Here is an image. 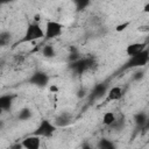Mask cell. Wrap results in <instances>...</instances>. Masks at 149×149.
Listing matches in <instances>:
<instances>
[{
	"label": "cell",
	"mask_w": 149,
	"mask_h": 149,
	"mask_svg": "<svg viewBox=\"0 0 149 149\" xmlns=\"http://www.w3.org/2000/svg\"><path fill=\"white\" fill-rule=\"evenodd\" d=\"M112 142H113V141H111L109 139L104 137V139L99 140V142H98V149H107Z\"/></svg>",
	"instance_id": "cell-19"
},
{
	"label": "cell",
	"mask_w": 149,
	"mask_h": 149,
	"mask_svg": "<svg viewBox=\"0 0 149 149\" xmlns=\"http://www.w3.org/2000/svg\"><path fill=\"white\" fill-rule=\"evenodd\" d=\"M81 58V55L74 49V50H72L70 54H69V62L70 63H73V62H76V61H78V59H80Z\"/></svg>",
	"instance_id": "cell-21"
},
{
	"label": "cell",
	"mask_w": 149,
	"mask_h": 149,
	"mask_svg": "<svg viewBox=\"0 0 149 149\" xmlns=\"http://www.w3.org/2000/svg\"><path fill=\"white\" fill-rule=\"evenodd\" d=\"M74 5H76L77 10H83V9H85L90 5V1L88 0H77L74 2Z\"/></svg>",
	"instance_id": "cell-20"
},
{
	"label": "cell",
	"mask_w": 149,
	"mask_h": 149,
	"mask_svg": "<svg viewBox=\"0 0 149 149\" xmlns=\"http://www.w3.org/2000/svg\"><path fill=\"white\" fill-rule=\"evenodd\" d=\"M41 52H42V55H43L44 57H47V58H52V57H55V48H54V45H51V44H44V45L42 47V49H41Z\"/></svg>",
	"instance_id": "cell-17"
},
{
	"label": "cell",
	"mask_w": 149,
	"mask_h": 149,
	"mask_svg": "<svg viewBox=\"0 0 149 149\" xmlns=\"http://www.w3.org/2000/svg\"><path fill=\"white\" fill-rule=\"evenodd\" d=\"M20 143L22 146V149H41L42 141H41V137L31 134L24 137Z\"/></svg>",
	"instance_id": "cell-8"
},
{
	"label": "cell",
	"mask_w": 149,
	"mask_h": 149,
	"mask_svg": "<svg viewBox=\"0 0 149 149\" xmlns=\"http://www.w3.org/2000/svg\"><path fill=\"white\" fill-rule=\"evenodd\" d=\"M52 122L55 123V126H56L57 128H58V127H68L69 125L72 123V116H71V114L64 112V113L57 115Z\"/></svg>",
	"instance_id": "cell-13"
},
{
	"label": "cell",
	"mask_w": 149,
	"mask_h": 149,
	"mask_svg": "<svg viewBox=\"0 0 149 149\" xmlns=\"http://www.w3.org/2000/svg\"><path fill=\"white\" fill-rule=\"evenodd\" d=\"M107 98H106V101H116V100H120L123 95V90L121 86H112L108 88L107 93H106Z\"/></svg>",
	"instance_id": "cell-12"
},
{
	"label": "cell",
	"mask_w": 149,
	"mask_h": 149,
	"mask_svg": "<svg viewBox=\"0 0 149 149\" xmlns=\"http://www.w3.org/2000/svg\"><path fill=\"white\" fill-rule=\"evenodd\" d=\"M107 91H108V85L106 83L95 84L93 86V88L91 90V92L87 94V99H88V101L99 100V99H101V98H104L106 95Z\"/></svg>",
	"instance_id": "cell-7"
},
{
	"label": "cell",
	"mask_w": 149,
	"mask_h": 149,
	"mask_svg": "<svg viewBox=\"0 0 149 149\" xmlns=\"http://www.w3.org/2000/svg\"><path fill=\"white\" fill-rule=\"evenodd\" d=\"M15 98H16V94H13V93H7V94L0 95V115L3 112L9 111L12 108V105H13Z\"/></svg>",
	"instance_id": "cell-9"
},
{
	"label": "cell",
	"mask_w": 149,
	"mask_h": 149,
	"mask_svg": "<svg viewBox=\"0 0 149 149\" xmlns=\"http://www.w3.org/2000/svg\"><path fill=\"white\" fill-rule=\"evenodd\" d=\"M57 130V127L55 126V123L48 119H42L38 123V126L36 127V129L34 130L33 135H36L38 137H51Z\"/></svg>",
	"instance_id": "cell-3"
},
{
	"label": "cell",
	"mask_w": 149,
	"mask_h": 149,
	"mask_svg": "<svg viewBox=\"0 0 149 149\" xmlns=\"http://www.w3.org/2000/svg\"><path fill=\"white\" fill-rule=\"evenodd\" d=\"M49 91H50L51 93H57V92L59 91V88H58L57 85H54V84H52V85L49 86Z\"/></svg>",
	"instance_id": "cell-24"
},
{
	"label": "cell",
	"mask_w": 149,
	"mask_h": 149,
	"mask_svg": "<svg viewBox=\"0 0 149 149\" xmlns=\"http://www.w3.org/2000/svg\"><path fill=\"white\" fill-rule=\"evenodd\" d=\"M40 20H41V15H40V14H35V15H34V22L40 23Z\"/></svg>",
	"instance_id": "cell-25"
},
{
	"label": "cell",
	"mask_w": 149,
	"mask_h": 149,
	"mask_svg": "<svg viewBox=\"0 0 149 149\" xmlns=\"http://www.w3.org/2000/svg\"><path fill=\"white\" fill-rule=\"evenodd\" d=\"M81 149H93V148H92V147H91L88 143H85V144L81 147Z\"/></svg>",
	"instance_id": "cell-26"
},
{
	"label": "cell",
	"mask_w": 149,
	"mask_h": 149,
	"mask_svg": "<svg viewBox=\"0 0 149 149\" xmlns=\"http://www.w3.org/2000/svg\"><path fill=\"white\" fill-rule=\"evenodd\" d=\"M41 38H44L43 28L41 27L40 23L31 22L27 26L23 36L19 40L17 43H30V42H34V41H37V40H41Z\"/></svg>",
	"instance_id": "cell-1"
},
{
	"label": "cell",
	"mask_w": 149,
	"mask_h": 149,
	"mask_svg": "<svg viewBox=\"0 0 149 149\" xmlns=\"http://www.w3.org/2000/svg\"><path fill=\"white\" fill-rule=\"evenodd\" d=\"M115 119H116V115H115L114 112H112V111L105 112L104 115H102V119H101L102 120V125H105L106 127H109L114 122Z\"/></svg>",
	"instance_id": "cell-16"
},
{
	"label": "cell",
	"mask_w": 149,
	"mask_h": 149,
	"mask_svg": "<svg viewBox=\"0 0 149 149\" xmlns=\"http://www.w3.org/2000/svg\"><path fill=\"white\" fill-rule=\"evenodd\" d=\"M147 45H148V44H147L146 42H134V43H130V44H128V45L126 47V54H127V56H129V57L135 56V55L142 52L143 50L148 49Z\"/></svg>",
	"instance_id": "cell-10"
},
{
	"label": "cell",
	"mask_w": 149,
	"mask_h": 149,
	"mask_svg": "<svg viewBox=\"0 0 149 149\" xmlns=\"http://www.w3.org/2000/svg\"><path fill=\"white\" fill-rule=\"evenodd\" d=\"M0 6H1V2H0Z\"/></svg>",
	"instance_id": "cell-28"
},
{
	"label": "cell",
	"mask_w": 149,
	"mask_h": 149,
	"mask_svg": "<svg viewBox=\"0 0 149 149\" xmlns=\"http://www.w3.org/2000/svg\"><path fill=\"white\" fill-rule=\"evenodd\" d=\"M134 123L137 128L146 130L149 126V120H148V115L144 112H137L134 115Z\"/></svg>",
	"instance_id": "cell-11"
},
{
	"label": "cell",
	"mask_w": 149,
	"mask_h": 149,
	"mask_svg": "<svg viewBox=\"0 0 149 149\" xmlns=\"http://www.w3.org/2000/svg\"><path fill=\"white\" fill-rule=\"evenodd\" d=\"M97 66V62L93 57H81L80 59L70 63V69L76 74H83L88 70H92Z\"/></svg>",
	"instance_id": "cell-2"
},
{
	"label": "cell",
	"mask_w": 149,
	"mask_h": 149,
	"mask_svg": "<svg viewBox=\"0 0 149 149\" xmlns=\"http://www.w3.org/2000/svg\"><path fill=\"white\" fill-rule=\"evenodd\" d=\"M3 126H5V122H3L2 120H0V130L3 128Z\"/></svg>",
	"instance_id": "cell-27"
},
{
	"label": "cell",
	"mask_w": 149,
	"mask_h": 149,
	"mask_svg": "<svg viewBox=\"0 0 149 149\" xmlns=\"http://www.w3.org/2000/svg\"><path fill=\"white\" fill-rule=\"evenodd\" d=\"M144 77V71H142V70H136L135 72H134V74H133V79L134 80H141L142 78Z\"/></svg>",
	"instance_id": "cell-22"
},
{
	"label": "cell",
	"mask_w": 149,
	"mask_h": 149,
	"mask_svg": "<svg viewBox=\"0 0 149 149\" xmlns=\"http://www.w3.org/2000/svg\"><path fill=\"white\" fill-rule=\"evenodd\" d=\"M148 63H149V51H148V49H146L142 52L129 57V59L125 64L123 69H126V70L127 69H136V68L140 69V68L146 66Z\"/></svg>",
	"instance_id": "cell-4"
},
{
	"label": "cell",
	"mask_w": 149,
	"mask_h": 149,
	"mask_svg": "<svg viewBox=\"0 0 149 149\" xmlns=\"http://www.w3.org/2000/svg\"><path fill=\"white\" fill-rule=\"evenodd\" d=\"M33 118V111L29 107H23L17 113V119L21 121H28Z\"/></svg>",
	"instance_id": "cell-14"
},
{
	"label": "cell",
	"mask_w": 149,
	"mask_h": 149,
	"mask_svg": "<svg viewBox=\"0 0 149 149\" xmlns=\"http://www.w3.org/2000/svg\"><path fill=\"white\" fill-rule=\"evenodd\" d=\"M43 30H44V38L47 41H50V40H54V38L62 35L63 24L59 23L58 21L49 20L45 22V27Z\"/></svg>",
	"instance_id": "cell-5"
},
{
	"label": "cell",
	"mask_w": 149,
	"mask_h": 149,
	"mask_svg": "<svg viewBox=\"0 0 149 149\" xmlns=\"http://www.w3.org/2000/svg\"><path fill=\"white\" fill-rule=\"evenodd\" d=\"M49 74L44 71H41V70H37L35 72H33L30 74V77L28 78V83L31 84V85H35L37 87H45L48 86L49 84Z\"/></svg>",
	"instance_id": "cell-6"
},
{
	"label": "cell",
	"mask_w": 149,
	"mask_h": 149,
	"mask_svg": "<svg viewBox=\"0 0 149 149\" xmlns=\"http://www.w3.org/2000/svg\"><path fill=\"white\" fill-rule=\"evenodd\" d=\"M129 23H130V22L127 21V22H123V23H121V24H118L116 28H115V30H116V31H123V30L129 26Z\"/></svg>",
	"instance_id": "cell-23"
},
{
	"label": "cell",
	"mask_w": 149,
	"mask_h": 149,
	"mask_svg": "<svg viewBox=\"0 0 149 149\" xmlns=\"http://www.w3.org/2000/svg\"><path fill=\"white\" fill-rule=\"evenodd\" d=\"M12 40H13L12 33H9L7 30H3L0 33V47H6V45L10 44Z\"/></svg>",
	"instance_id": "cell-15"
},
{
	"label": "cell",
	"mask_w": 149,
	"mask_h": 149,
	"mask_svg": "<svg viewBox=\"0 0 149 149\" xmlns=\"http://www.w3.org/2000/svg\"><path fill=\"white\" fill-rule=\"evenodd\" d=\"M123 127H125V118L123 116H119V118L116 116L114 122L109 126V128L113 130H121Z\"/></svg>",
	"instance_id": "cell-18"
}]
</instances>
